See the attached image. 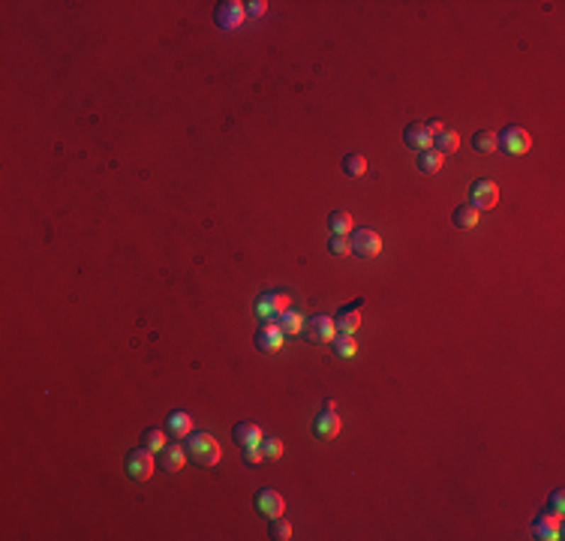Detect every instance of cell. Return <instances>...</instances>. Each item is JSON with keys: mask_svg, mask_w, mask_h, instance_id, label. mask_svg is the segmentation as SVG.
Here are the masks:
<instances>
[{"mask_svg": "<svg viewBox=\"0 0 565 541\" xmlns=\"http://www.w3.org/2000/svg\"><path fill=\"white\" fill-rule=\"evenodd\" d=\"M184 448H186V457H190V463H196V467H202V469L217 467L220 457H223L220 442L211 433H202V430H193L190 436H186V445Z\"/></svg>", "mask_w": 565, "mask_h": 541, "instance_id": "obj_1", "label": "cell"}, {"mask_svg": "<svg viewBox=\"0 0 565 541\" xmlns=\"http://www.w3.org/2000/svg\"><path fill=\"white\" fill-rule=\"evenodd\" d=\"M289 304H292L289 292H262L253 301V310H256V319L262 325H268V322H277L283 313L289 310Z\"/></svg>", "mask_w": 565, "mask_h": 541, "instance_id": "obj_2", "label": "cell"}, {"mask_svg": "<svg viewBox=\"0 0 565 541\" xmlns=\"http://www.w3.org/2000/svg\"><path fill=\"white\" fill-rule=\"evenodd\" d=\"M496 147H502L505 154H511V157H523V154H530V147H532V138H530V133H526L523 127H505L499 135H496Z\"/></svg>", "mask_w": 565, "mask_h": 541, "instance_id": "obj_3", "label": "cell"}, {"mask_svg": "<svg viewBox=\"0 0 565 541\" xmlns=\"http://www.w3.org/2000/svg\"><path fill=\"white\" fill-rule=\"evenodd\" d=\"M349 247L358 259H376L382 253V238L373 229H352L349 232Z\"/></svg>", "mask_w": 565, "mask_h": 541, "instance_id": "obj_4", "label": "cell"}, {"mask_svg": "<svg viewBox=\"0 0 565 541\" xmlns=\"http://www.w3.org/2000/svg\"><path fill=\"white\" fill-rule=\"evenodd\" d=\"M247 18V6L241 0H220L217 9H213V21L220 24L223 30H237Z\"/></svg>", "mask_w": 565, "mask_h": 541, "instance_id": "obj_5", "label": "cell"}, {"mask_svg": "<svg viewBox=\"0 0 565 541\" xmlns=\"http://www.w3.org/2000/svg\"><path fill=\"white\" fill-rule=\"evenodd\" d=\"M127 475L133 481H147L154 475V451L150 448H133L127 454Z\"/></svg>", "mask_w": 565, "mask_h": 541, "instance_id": "obj_6", "label": "cell"}, {"mask_svg": "<svg viewBox=\"0 0 565 541\" xmlns=\"http://www.w3.org/2000/svg\"><path fill=\"white\" fill-rule=\"evenodd\" d=\"M496 202H499V186L493 181H487V178L472 181V186H469V205L475 211H491V208H496Z\"/></svg>", "mask_w": 565, "mask_h": 541, "instance_id": "obj_7", "label": "cell"}, {"mask_svg": "<svg viewBox=\"0 0 565 541\" xmlns=\"http://www.w3.org/2000/svg\"><path fill=\"white\" fill-rule=\"evenodd\" d=\"M253 506H256V511L262 514V518L271 520V518H280V514L286 511V499L274 487H265V490H259V493H256Z\"/></svg>", "mask_w": 565, "mask_h": 541, "instance_id": "obj_8", "label": "cell"}, {"mask_svg": "<svg viewBox=\"0 0 565 541\" xmlns=\"http://www.w3.org/2000/svg\"><path fill=\"white\" fill-rule=\"evenodd\" d=\"M283 340H286V334L280 331V325L268 322V325H259L253 343H256L259 352H277V349H283Z\"/></svg>", "mask_w": 565, "mask_h": 541, "instance_id": "obj_9", "label": "cell"}, {"mask_svg": "<svg viewBox=\"0 0 565 541\" xmlns=\"http://www.w3.org/2000/svg\"><path fill=\"white\" fill-rule=\"evenodd\" d=\"M361 307H364V298H358L355 304L343 307L340 313L334 316V328L337 334H355L361 328Z\"/></svg>", "mask_w": 565, "mask_h": 541, "instance_id": "obj_10", "label": "cell"}, {"mask_svg": "<svg viewBox=\"0 0 565 541\" xmlns=\"http://www.w3.org/2000/svg\"><path fill=\"white\" fill-rule=\"evenodd\" d=\"M532 535H535L538 541H559V538H562V518L544 511L542 518L532 523Z\"/></svg>", "mask_w": 565, "mask_h": 541, "instance_id": "obj_11", "label": "cell"}, {"mask_svg": "<svg viewBox=\"0 0 565 541\" xmlns=\"http://www.w3.org/2000/svg\"><path fill=\"white\" fill-rule=\"evenodd\" d=\"M340 427H343L340 415L325 406V409L316 415V421H313V433H316L319 439H334L337 433H340Z\"/></svg>", "mask_w": 565, "mask_h": 541, "instance_id": "obj_12", "label": "cell"}, {"mask_svg": "<svg viewBox=\"0 0 565 541\" xmlns=\"http://www.w3.org/2000/svg\"><path fill=\"white\" fill-rule=\"evenodd\" d=\"M307 334L313 343H331L337 337V328H334V319L331 316H313L307 319Z\"/></svg>", "mask_w": 565, "mask_h": 541, "instance_id": "obj_13", "label": "cell"}, {"mask_svg": "<svg viewBox=\"0 0 565 541\" xmlns=\"http://www.w3.org/2000/svg\"><path fill=\"white\" fill-rule=\"evenodd\" d=\"M166 433L174 436V439H186L193 433V415L184 412V409H174L166 418Z\"/></svg>", "mask_w": 565, "mask_h": 541, "instance_id": "obj_14", "label": "cell"}, {"mask_svg": "<svg viewBox=\"0 0 565 541\" xmlns=\"http://www.w3.org/2000/svg\"><path fill=\"white\" fill-rule=\"evenodd\" d=\"M160 460H162V469L166 472H178V469H184L186 467V448L181 445V442H169L166 448L160 451Z\"/></svg>", "mask_w": 565, "mask_h": 541, "instance_id": "obj_15", "label": "cell"}, {"mask_svg": "<svg viewBox=\"0 0 565 541\" xmlns=\"http://www.w3.org/2000/svg\"><path fill=\"white\" fill-rule=\"evenodd\" d=\"M403 142L412 150H427V147H433V135L427 130V123H409L403 130Z\"/></svg>", "mask_w": 565, "mask_h": 541, "instance_id": "obj_16", "label": "cell"}, {"mask_svg": "<svg viewBox=\"0 0 565 541\" xmlns=\"http://www.w3.org/2000/svg\"><path fill=\"white\" fill-rule=\"evenodd\" d=\"M232 436H235V442L241 445V448H247V445H259L262 439H265V433H262V427H259V424H253V421H241V424H235Z\"/></svg>", "mask_w": 565, "mask_h": 541, "instance_id": "obj_17", "label": "cell"}, {"mask_svg": "<svg viewBox=\"0 0 565 541\" xmlns=\"http://www.w3.org/2000/svg\"><path fill=\"white\" fill-rule=\"evenodd\" d=\"M442 166H445V157L439 154V150H433V147L418 150V169H421L424 174H436V172H442Z\"/></svg>", "mask_w": 565, "mask_h": 541, "instance_id": "obj_18", "label": "cell"}, {"mask_svg": "<svg viewBox=\"0 0 565 541\" xmlns=\"http://www.w3.org/2000/svg\"><path fill=\"white\" fill-rule=\"evenodd\" d=\"M457 147H460V135H457L454 130H448V127H445L442 133H436V135H433V150H439L442 157H445V154H454Z\"/></svg>", "mask_w": 565, "mask_h": 541, "instance_id": "obj_19", "label": "cell"}, {"mask_svg": "<svg viewBox=\"0 0 565 541\" xmlns=\"http://www.w3.org/2000/svg\"><path fill=\"white\" fill-rule=\"evenodd\" d=\"M328 229H331V235H349V232L355 229L352 213H346V211H331V213H328Z\"/></svg>", "mask_w": 565, "mask_h": 541, "instance_id": "obj_20", "label": "cell"}, {"mask_svg": "<svg viewBox=\"0 0 565 541\" xmlns=\"http://www.w3.org/2000/svg\"><path fill=\"white\" fill-rule=\"evenodd\" d=\"M451 223H454L457 229H475V225H479V211L472 205H460L451 213Z\"/></svg>", "mask_w": 565, "mask_h": 541, "instance_id": "obj_21", "label": "cell"}, {"mask_svg": "<svg viewBox=\"0 0 565 541\" xmlns=\"http://www.w3.org/2000/svg\"><path fill=\"white\" fill-rule=\"evenodd\" d=\"M331 346L337 352V358H355L358 355V343H355V334H337L331 340Z\"/></svg>", "mask_w": 565, "mask_h": 541, "instance_id": "obj_22", "label": "cell"}, {"mask_svg": "<svg viewBox=\"0 0 565 541\" xmlns=\"http://www.w3.org/2000/svg\"><path fill=\"white\" fill-rule=\"evenodd\" d=\"M277 325H280V331H283L286 337H295V334H301V328H304V319H301V313L286 310L283 316L277 319Z\"/></svg>", "mask_w": 565, "mask_h": 541, "instance_id": "obj_23", "label": "cell"}, {"mask_svg": "<svg viewBox=\"0 0 565 541\" xmlns=\"http://www.w3.org/2000/svg\"><path fill=\"white\" fill-rule=\"evenodd\" d=\"M472 147L479 150V154H493V150H496V133L493 130H479L472 135Z\"/></svg>", "mask_w": 565, "mask_h": 541, "instance_id": "obj_24", "label": "cell"}, {"mask_svg": "<svg viewBox=\"0 0 565 541\" xmlns=\"http://www.w3.org/2000/svg\"><path fill=\"white\" fill-rule=\"evenodd\" d=\"M343 172L349 178H361V174H367V160L361 154H346L343 157Z\"/></svg>", "mask_w": 565, "mask_h": 541, "instance_id": "obj_25", "label": "cell"}, {"mask_svg": "<svg viewBox=\"0 0 565 541\" xmlns=\"http://www.w3.org/2000/svg\"><path fill=\"white\" fill-rule=\"evenodd\" d=\"M142 442H145V448H150V451H160L166 448L169 442H166V430H160V427H147L145 430V436H142Z\"/></svg>", "mask_w": 565, "mask_h": 541, "instance_id": "obj_26", "label": "cell"}, {"mask_svg": "<svg viewBox=\"0 0 565 541\" xmlns=\"http://www.w3.org/2000/svg\"><path fill=\"white\" fill-rule=\"evenodd\" d=\"M268 535H271L274 541H289V538H292V523H289V520L283 518V514H280V518H271Z\"/></svg>", "mask_w": 565, "mask_h": 541, "instance_id": "obj_27", "label": "cell"}, {"mask_svg": "<svg viewBox=\"0 0 565 541\" xmlns=\"http://www.w3.org/2000/svg\"><path fill=\"white\" fill-rule=\"evenodd\" d=\"M259 448H262V457H265V460L283 457V442H280V439H274V436H265V439H262Z\"/></svg>", "mask_w": 565, "mask_h": 541, "instance_id": "obj_28", "label": "cell"}, {"mask_svg": "<svg viewBox=\"0 0 565 541\" xmlns=\"http://www.w3.org/2000/svg\"><path fill=\"white\" fill-rule=\"evenodd\" d=\"M328 250L334 256H349V253H352V247H349V235H331Z\"/></svg>", "mask_w": 565, "mask_h": 541, "instance_id": "obj_29", "label": "cell"}, {"mask_svg": "<svg viewBox=\"0 0 565 541\" xmlns=\"http://www.w3.org/2000/svg\"><path fill=\"white\" fill-rule=\"evenodd\" d=\"M544 511H550V514H556V518H562V511H565V496H562V490H554V496H550V502H547V508Z\"/></svg>", "mask_w": 565, "mask_h": 541, "instance_id": "obj_30", "label": "cell"}, {"mask_svg": "<svg viewBox=\"0 0 565 541\" xmlns=\"http://www.w3.org/2000/svg\"><path fill=\"white\" fill-rule=\"evenodd\" d=\"M241 451H244V463H247V467H259V463L265 460V457H262V448L259 445H247Z\"/></svg>", "mask_w": 565, "mask_h": 541, "instance_id": "obj_31", "label": "cell"}, {"mask_svg": "<svg viewBox=\"0 0 565 541\" xmlns=\"http://www.w3.org/2000/svg\"><path fill=\"white\" fill-rule=\"evenodd\" d=\"M247 6V16H256V18H262L268 12V4L265 0H253V4H244Z\"/></svg>", "mask_w": 565, "mask_h": 541, "instance_id": "obj_32", "label": "cell"}, {"mask_svg": "<svg viewBox=\"0 0 565 541\" xmlns=\"http://www.w3.org/2000/svg\"><path fill=\"white\" fill-rule=\"evenodd\" d=\"M427 130H430V135H436V133L445 130V123L442 121H427Z\"/></svg>", "mask_w": 565, "mask_h": 541, "instance_id": "obj_33", "label": "cell"}]
</instances>
